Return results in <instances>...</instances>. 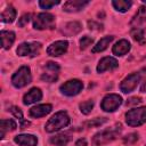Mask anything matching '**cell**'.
Instances as JSON below:
<instances>
[{"label":"cell","mask_w":146,"mask_h":146,"mask_svg":"<svg viewBox=\"0 0 146 146\" xmlns=\"http://www.w3.org/2000/svg\"><path fill=\"white\" fill-rule=\"evenodd\" d=\"M122 131V125L120 123H116L114 124L113 127H110V128H106L104 130H100L99 132H97L94 138H92V141L95 145L97 146H100V145H104V144H107L112 140H114L115 138H117L120 136Z\"/></svg>","instance_id":"obj_1"},{"label":"cell","mask_w":146,"mask_h":146,"mask_svg":"<svg viewBox=\"0 0 146 146\" xmlns=\"http://www.w3.org/2000/svg\"><path fill=\"white\" fill-rule=\"evenodd\" d=\"M71 122V119L68 116V114L65 111H59L57 113H55L46 123L44 125V130L47 132H55L58 131L65 127H67Z\"/></svg>","instance_id":"obj_2"},{"label":"cell","mask_w":146,"mask_h":146,"mask_svg":"<svg viewBox=\"0 0 146 146\" xmlns=\"http://www.w3.org/2000/svg\"><path fill=\"white\" fill-rule=\"evenodd\" d=\"M125 122L130 127H139L146 122V106L132 108L125 114Z\"/></svg>","instance_id":"obj_3"},{"label":"cell","mask_w":146,"mask_h":146,"mask_svg":"<svg viewBox=\"0 0 146 146\" xmlns=\"http://www.w3.org/2000/svg\"><path fill=\"white\" fill-rule=\"evenodd\" d=\"M32 75L29 66H21L11 76V83L15 88H23L31 83Z\"/></svg>","instance_id":"obj_4"},{"label":"cell","mask_w":146,"mask_h":146,"mask_svg":"<svg viewBox=\"0 0 146 146\" xmlns=\"http://www.w3.org/2000/svg\"><path fill=\"white\" fill-rule=\"evenodd\" d=\"M35 30H51L55 27V16L49 13H40L33 19Z\"/></svg>","instance_id":"obj_5"},{"label":"cell","mask_w":146,"mask_h":146,"mask_svg":"<svg viewBox=\"0 0 146 146\" xmlns=\"http://www.w3.org/2000/svg\"><path fill=\"white\" fill-rule=\"evenodd\" d=\"M82 88H83V83L78 79H73V80H68L64 82L59 87V90L63 95L72 97V96H76L78 94H80Z\"/></svg>","instance_id":"obj_6"},{"label":"cell","mask_w":146,"mask_h":146,"mask_svg":"<svg viewBox=\"0 0 146 146\" xmlns=\"http://www.w3.org/2000/svg\"><path fill=\"white\" fill-rule=\"evenodd\" d=\"M41 50V43L40 42H23L17 47V55L18 56H38Z\"/></svg>","instance_id":"obj_7"},{"label":"cell","mask_w":146,"mask_h":146,"mask_svg":"<svg viewBox=\"0 0 146 146\" xmlns=\"http://www.w3.org/2000/svg\"><path fill=\"white\" fill-rule=\"evenodd\" d=\"M140 78H141V74L139 72H133V73L129 74L120 83V90L124 94H129V92L133 91L136 89L137 84L139 83Z\"/></svg>","instance_id":"obj_8"},{"label":"cell","mask_w":146,"mask_h":146,"mask_svg":"<svg viewBox=\"0 0 146 146\" xmlns=\"http://www.w3.org/2000/svg\"><path fill=\"white\" fill-rule=\"evenodd\" d=\"M121 104H122L121 96H119L117 94H110L103 98L100 103V107L105 112H114L115 110L119 108Z\"/></svg>","instance_id":"obj_9"},{"label":"cell","mask_w":146,"mask_h":146,"mask_svg":"<svg viewBox=\"0 0 146 146\" xmlns=\"http://www.w3.org/2000/svg\"><path fill=\"white\" fill-rule=\"evenodd\" d=\"M59 65L55 62H48L44 66V72L41 74V80L46 82H55L58 79Z\"/></svg>","instance_id":"obj_10"},{"label":"cell","mask_w":146,"mask_h":146,"mask_svg":"<svg viewBox=\"0 0 146 146\" xmlns=\"http://www.w3.org/2000/svg\"><path fill=\"white\" fill-rule=\"evenodd\" d=\"M67 48H68V42L66 40L55 41L47 48V54L52 57H58V56L65 54Z\"/></svg>","instance_id":"obj_11"},{"label":"cell","mask_w":146,"mask_h":146,"mask_svg":"<svg viewBox=\"0 0 146 146\" xmlns=\"http://www.w3.org/2000/svg\"><path fill=\"white\" fill-rule=\"evenodd\" d=\"M119 66V63L115 58L113 57H104L99 60L98 65H97V72L98 73H103L105 71H112L114 68H116Z\"/></svg>","instance_id":"obj_12"},{"label":"cell","mask_w":146,"mask_h":146,"mask_svg":"<svg viewBox=\"0 0 146 146\" xmlns=\"http://www.w3.org/2000/svg\"><path fill=\"white\" fill-rule=\"evenodd\" d=\"M14 141L19 146H36L38 138L34 135L30 133H22L14 137Z\"/></svg>","instance_id":"obj_13"},{"label":"cell","mask_w":146,"mask_h":146,"mask_svg":"<svg viewBox=\"0 0 146 146\" xmlns=\"http://www.w3.org/2000/svg\"><path fill=\"white\" fill-rule=\"evenodd\" d=\"M87 5H89V1L87 0H70L64 3L63 10L67 13H76L82 10Z\"/></svg>","instance_id":"obj_14"},{"label":"cell","mask_w":146,"mask_h":146,"mask_svg":"<svg viewBox=\"0 0 146 146\" xmlns=\"http://www.w3.org/2000/svg\"><path fill=\"white\" fill-rule=\"evenodd\" d=\"M41 98H42V91H41L39 88L34 87V88L30 89V90L24 95V97H23V103H24L25 105H31V104H33V103H36V102L41 100Z\"/></svg>","instance_id":"obj_15"},{"label":"cell","mask_w":146,"mask_h":146,"mask_svg":"<svg viewBox=\"0 0 146 146\" xmlns=\"http://www.w3.org/2000/svg\"><path fill=\"white\" fill-rule=\"evenodd\" d=\"M131 49V44L128 40L125 39H122V40H119L112 48V52L115 55V56H123L125 54H128Z\"/></svg>","instance_id":"obj_16"},{"label":"cell","mask_w":146,"mask_h":146,"mask_svg":"<svg viewBox=\"0 0 146 146\" xmlns=\"http://www.w3.org/2000/svg\"><path fill=\"white\" fill-rule=\"evenodd\" d=\"M145 23H146V6H141L139 7L137 14L131 19L130 25L132 29H140L141 25Z\"/></svg>","instance_id":"obj_17"},{"label":"cell","mask_w":146,"mask_h":146,"mask_svg":"<svg viewBox=\"0 0 146 146\" xmlns=\"http://www.w3.org/2000/svg\"><path fill=\"white\" fill-rule=\"evenodd\" d=\"M52 110V106L50 104H40V105H36L34 107H32L30 110V115L32 117H42V116H46L47 114H49Z\"/></svg>","instance_id":"obj_18"},{"label":"cell","mask_w":146,"mask_h":146,"mask_svg":"<svg viewBox=\"0 0 146 146\" xmlns=\"http://www.w3.org/2000/svg\"><path fill=\"white\" fill-rule=\"evenodd\" d=\"M81 30H82V25L79 22H70L63 26L62 33L67 36H72V35L78 34Z\"/></svg>","instance_id":"obj_19"},{"label":"cell","mask_w":146,"mask_h":146,"mask_svg":"<svg viewBox=\"0 0 146 146\" xmlns=\"http://www.w3.org/2000/svg\"><path fill=\"white\" fill-rule=\"evenodd\" d=\"M1 46L3 49H9L15 41V33L13 31H1Z\"/></svg>","instance_id":"obj_20"},{"label":"cell","mask_w":146,"mask_h":146,"mask_svg":"<svg viewBox=\"0 0 146 146\" xmlns=\"http://www.w3.org/2000/svg\"><path fill=\"white\" fill-rule=\"evenodd\" d=\"M16 128H17V123L14 120H11V119H7V120L3 119V120H1V122H0V130H1L0 138H3L5 135H6V132L13 131Z\"/></svg>","instance_id":"obj_21"},{"label":"cell","mask_w":146,"mask_h":146,"mask_svg":"<svg viewBox=\"0 0 146 146\" xmlns=\"http://www.w3.org/2000/svg\"><path fill=\"white\" fill-rule=\"evenodd\" d=\"M113 36L112 35H107V36H104V38H102L97 43H96V46H94V48H92V52H100V51H104L108 46H110V43L113 41Z\"/></svg>","instance_id":"obj_22"},{"label":"cell","mask_w":146,"mask_h":146,"mask_svg":"<svg viewBox=\"0 0 146 146\" xmlns=\"http://www.w3.org/2000/svg\"><path fill=\"white\" fill-rule=\"evenodd\" d=\"M70 140H71V137L67 133H58L50 138V143L54 144L55 146H67Z\"/></svg>","instance_id":"obj_23"},{"label":"cell","mask_w":146,"mask_h":146,"mask_svg":"<svg viewBox=\"0 0 146 146\" xmlns=\"http://www.w3.org/2000/svg\"><path fill=\"white\" fill-rule=\"evenodd\" d=\"M112 6L114 7L115 10H117L120 13H125L132 6V1L131 0H113Z\"/></svg>","instance_id":"obj_24"},{"label":"cell","mask_w":146,"mask_h":146,"mask_svg":"<svg viewBox=\"0 0 146 146\" xmlns=\"http://www.w3.org/2000/svg\"><path fill=\"white\" fill-rule=\"evenodd\" d=\"M16 18V10L13 6H8L2 13H1V21L3 23H11Z\"/></svg>","instance_id":"obj_25"},{"label":"cell","mask_w":146,"mask_h":146,"mask_svg":"<svg viewBox=\"0 0 146 146\" xmlns=\"http://www.w3.org/2000/svg\"><path fill=\"white\" fill-rule=\"evenodd\" d=\"M9 111L14 114V116H15V117L19 119V121H21V125H19V128H21V129H25V127L30 125V122H29V121H25V120L23 119V113H22V111H21L18 107L13 106V107H10V110H9Z\"/></svg>","instance_id":"obj_26"},{"label":"cell","mask_w":146,"mask_h":146,"mask_svg":"<svg viewBox=\"0 0 146 146\" xmlns=\"http://www.w3.org/2000/svg\"><path fill=\"white\" fill-rule=\"evenodd\" d=\"M131 35H132V39L137 42H139L140 44H144L146 42L145 40V32H144V29H131Z\"/></svg>","instance_id":"obj_27"},{"label":"cell","mask_w":146,"mask_h":146,"mask_svg":"<svg viewBox=\"0 0 146 146\" xmlns=\"http://www.w3.org/2000/svg\"><path fill=\"white\" fill-rule=\"evenodd\" d=\"M106 121H107V119H106V117H96V119H92V120H90V121L84 122V125H86L87 128L99 127V125H102L103 123H105Z\"/></svg>","instance_id":"obj_28"},{"label":"cell","mask_w":146,"mask_h":146,"mask_svg":"<svg viewBox=\"0 0 146 146\" xmlns=\"http://www.w3.org/2000/svg\"><path fill=\"white\" fill-rule=\"evenodd\" d=\"M94 108V102L92 100H86L80 104V111L82 114H89Z\"/></svg>","instance_id":"obj_29"},{"label":"cell","mask_w":146,"mask_h":146,"mask_svg":"<svg viewBox=\"0 0 146 146\" xmlns=\"http://www.w3.org/2000/svg\"><path fill=\"white\" fill-rule=\"evenodd\" d=\"M94 43V39L92 38H90L89 35H84V36H82L81 39H80V48L82 49V50H84V49H87L89 46H91Z\"/></svg>","instance_id":"obj_30"},{"label":"cell","mask_w":146,"mask_h":146,"mask_svg":"<svg viewBox=\"0 0 146 146\" xmlns=\"http://www.w3.org/2000/svg\"><path fill=\"white\" fill-rule=\"evenodd\" d=\"M137 140H138V133H136V132H131V133L127 135L125 137H123V144H125V145L135 144Z\"/></svg>","instance_id":"obj_31"},{"label":"cell","mask_w":146,"mask_h":146,"mask_svg":"<svg viewBox=\"0 0 146 146\" xmlns=\"http://www.w3.org/2000/svg\"><path fill=\"white\" fill-rule=\"evenodd\" d=\"M60 1L59 0H56V1H50V0H41L39 1V6L42 8V9H50L51 7L58 5Z\"/></svg>","instance_id":"obj_32"},{"label":"cell","mask_w":146,"mask_h":146,"mask_svg":"<svg viewBox=\"0 0 146 146\" xmlns=\"http://www.w3.org/2000/svg\"><path fill=\"white\" fill-rule=\"evenodd\" d=\"M30 18H31V14H30V13L22 15V16H21V18H19V19H18V22H17V25H18L19 27L25 26V25L30 22Z\"/></svg>","instance_id":"obj_33"},{"label":"cell","mask_w":146,"mask_h":146,"mask_svg":"<svg viewBox=\"0 0 146 146\" xmlns=\"http://www.w3.org/2000/svg\"><path fill=\"white\" fill-rule=\"evenodd\" d=\"M141 103V98L140 97H131L127 100V106H132V105H138Z\"/></svg>","instance_id":"obj_34"},{"label":"cell","mask_w":146,"mask_h":146,"mask_svg":"<svg viewBox=\"0 0 146 146\" xmlns=\"http://www.w3.org/2000/svg\"><path fill=\"white\" fill-rule=\"evenodd\" d=\"M88 26H89L90 30H103V25L99 24V23H96L95 21H89Z\"/></svg>","instance_id":"obj_35"},{"label":"cell","mask_w":146,"mask_h":146,"mask_svg":"<svg viewBox=\"0 0 146 146\" xmlns=\"http://www.w3.org/2000/svg\"><path fill=\"white\" fill-rule=\"evenodd\" d=\"M74 146H87V140L84 138H80V139H78L75 141Z\"/></svg>","instance_id":"obj_36"},{"label":"cell","mask_w":146,"mask_h":146,"mask_svg":"<svg viewBox=\"0 0 146 146\" xmlns=\"http://www.w3.org/2000/svg\"><path fill=\"white\" fill-rule=\"evenodd\" d=\"M140 91H141V92H146V80L143 82V84H141V87H140Z\"/></svg>","instance_id":"obj_37"}]
</instances>
